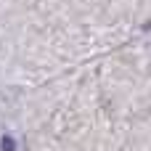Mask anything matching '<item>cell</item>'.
I'll return each instance as SVG.
<instances>
[{"instance_id":"2","label":"cell","mask_w":151,"mask_h":151,"mask_svg":"<svg viewBox=\"0 0 151 151\" xmlns=\"http://www.w3.org/2000/svg\"><path fill=\"white\" fill-rule=\"evenodd\" d=\"M143 32H151V19L146 21V24H143Z\"/></svg>"},{"instance_id":"1","label":"cell","mask_w":151,"mask_h":151,"mask_svg":"<svg viewBox=\"0 0 151 151\" xmlns=\"http://www.w3.org/2000/svg\"><path fill=\"white\" fill-rule=\"evenodd\" d=\"M3 151H16V141H13V135H3Z\"/></svg>"}]
</instances>
